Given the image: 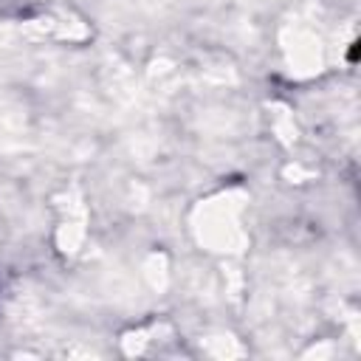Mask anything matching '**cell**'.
I'll return each instance as SVG.
<instances>
[]
</instances>
